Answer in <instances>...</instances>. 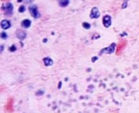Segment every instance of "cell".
Here are the masks:
<instances>
[{
  "instance_id": "cell-1",
  "label": "cell",
  "mask_w": 139,
  "mask_h": 113,
  "mask_svg": "<svg viewBox=\"0 0 139 113\" xmlns=\"http://www.w3.org/2000/svg\"><path fill=\"white\" fill-rule=\"evenodd\" d=\"M29 9L30 11V14L32 15V16L34 18H38L40 17V14L38 10V7L36 5H30L29 7Z\"/></svg>"
},
{
  "instance_id": "cell-2",
  "label": "cell",
  "mask_w": 139,
  "mask_h": 113,
  "mask_svg": "<svg viewBox=\"0 0 139 113\" xmlns=\"http://www.w3.org/2000/svg\"><path fill=\"white\" fill-rule=\"evenodd\" d=\"M115 46H116V44L115 43H112L109 46H108L107 48H105L103 50H101L100 51V54L102 53H108V54H111V53H113L115 51Z\"/></svg>"
},
{
  "instance_id": "cell-3",
  "label": "cell",
  "mask_w": 139,
  "mask_h": 113,
  "mask_svg": "<svg viewBox=\"0 0 139 113\" xmlns=\"http://www.w3.org/2000/svg\"><path fill=\"white\" fill-rule=\"evenodd\" d=\"M3 8L5 11V14L10 16L12 14V10H13V5L11 3L8 2L3 5Z\"/></svg>"
},
{
  "instance_id": "cell-4",
  "label": "cell",
  "mask_w": 139,
  "mask_h": 113,
  "mask_svg": "<svg viewBox=\"0 0 139 113\" xmlns=\"http://www.w3.org/2000/svg\"><path fill=\"white\" fill-rule=\"evenodd\" d=\"M13 104H14V100L12 98H10L8 100L7 105L5 106V110L9 113H12L13 112Z\"/></svg>"
},
{
  "instance_id": "cell-5",
  "label": "cell",
  "mask_w": 139,
  "mask_h": 113,
  "mask_svg": "<svg viewBox=\"0 0 139 113\" xmlns=\"http://www.w3.org/2000/svg\"><path fill=\"white\" fill-rule=\"evenodd\" d=\"M126 44H127V42L126 41H121L119 44L117 46V50H116V55H120L123 49L125 48V46H126Z\"/></svg>"
},
{
  "instance_id": "cell-6",
  "label": "cell",
  "mask_w": 139,
  "mask_h": 113,
  "mask_svg": "<svg viewBox=\"0 0 139 113\" xmlns=\"http://www.w3.org/2000/svg\"><path fill=\"white\" fill-rule=\"evenodd\" d=\"M103 24L105 27H109L111 25V17L109 15H105L103 17Z\"/></svg>"
},
{
  "instance_id": "cell-7",
  "label": "cell",
  "mask_w": 139,
  "mask_h": 113,
  "mask_svg": "<svg viewBox=\"0 0 139 113\" xmlns=\"http://www.w3.org/2000/svg\"><path fill=\"white\" fill-rule=\"evenodd\" d=\"M99 16H100V12H99L98 8L93 7L91 10V18H98Z\"/></svg>"
},
{
  "instance_id": "cell-8",
  "label": "cell",
  "mask_w": 139,
  "mask_h": 113,
  "mask_svg": "<svg viewBox=\"0 0 139 113\" xmlns=\"http://www.w3.org/2000/svg\"><path fill=\"white\" fill-rule=\"evenodd\" d=\"M1 28L4 30H6V29H8L10 26V23L9 21L8 20H3L1 22Z\"/></svg>"
},
{
  "instance_id": "cell-9",
  "label": "cell",
  "mask_w": 139,
  "mask_h": 113,
  "mask_svg": "<svg viewBox=\"0 0 139 113\" xmlns=\"http://www.w3.org/2000/svg\"><path fill=\"white\" fill-rule=\"evenodd\" d=\"M16 35L19 39H24L26 37V33L21 30H18L16 32Z\"/></svg>"
},
{
  "instance_id": "cell-10",
  "label": "cell",
  "mask_w": 139,
  "mask_h": 113,
  "mask_svg": "<svg viewBox=\"0 0 139 113\" xmlns=\"http://www.w3.org/2000/svg\"><path fill=\"white\" fill-rule=\"evenodd\" d=\"M43 61H44L45 65L47 66H51V65H52L53 64V60L49 57L44 58V59H43Z\"/></svg>"
},
{
  "instance_id": "cell-11",
  "label": "cell",
  "mask_w": 139,
  "mask_h": 113,
  "mask_svg": "<svg viewBox=\"0 0 139 113\" xmlns=\"http://www.w3.org/2000/svg\"><path fill=\"white\" fill-rule=\"evenodd\" d=\"M30 24H31V21H30V20H29V19H25V20H23V21H22L21 25L23 26V27L27 28L30 26Z\"/></svg>"
},
{
  "instance_id": "cell-12",
  "label": "cell",
  "mask_w": 139,
  "mask_h": 113,
  "mask_svg": "<svg viewBox=\"0 0 139 113\" xmlns=\"http://www.w3.org/2000/svg\"><path fill=\"white\" fill-rule=\"evenodd\" d=\"M69 1L68 0H62V1H59V3H60V5L62 7H65V6H67L69 4Z\"/></svg>"
},
{
  "instance_id": "cell-13",
  "label": "cell",
  "mask_w": 139,
  "mask_h": 113,
  "mask_svg": "<svg viewBox=\"0 0 139 113\" xmlns=\"http://www.w3.org/2000/svg\"><path fill=\"white\" fill-rule=\"evenodd\" d=\"M82 25H83V28H86V29H89V28H91L90 24L88 23H86V22H84V23H83Z\"/></svg>"
},
{
  "instance_id": "cell-14",
  "label": "cell",
  "mask_w": 139,
  "mask_h": 113,
  "mask_svg": "<svg viewBox=\"0 0 139 113\" xmlns=\"http://www.w3.org/2000/svg\"><path fill=\"white\" fill-rule=\"evenodd\" d=\"M1 38L3 39H6L7 38V35L5 32H2L1 33Z\"/></svg>"
},
{
  "instance_id": "cell-15",
  "label": "cell",
  "mask_w": 139,
  "mask_h": 113,
  "mask_svg": "<svg viewBox=\"0 0 139 113\" xmlns=\"http://www.w3.org/2000/svg\"><path fill=\"white\" fill-rule=\"evenodd\" d=\"M25 8L23 5H21V7L19 8V12H23L25 11Z\"/></svg>"
},
{
  "instance_id": "cell-16",
  "label": "cell",
  "mask_w": 139,
  "mask_h": 113,
  "mask_svg": "<svg viewBox=\"0 0 139 113\" xmlns=\"http://www.w3.org/2000/svg\"><path fill=\"white\" fill-rule=\"evenodd\" d=\"M127 3H128V1H125L124 2V3L122 4V8H126V7H127Z\"/></svg>"
},
{
  "instance_id": "cell-17",
  "label": "cell",
  "mask_w": 139,
  "mask_h": 113,
  "mask_svg": "<svg viewBox=\"0 0 139 113\" xmlns=\"http://www.w3.org/2000/svg\"><path fill=\"white\" fill-rule=\"evenodd\" d=\"M16 50V48L15 47V46L14 45H13V46H12V47L10 48V50L11 51H14L15 50Z\"/></svg>"
}]
</instances>
